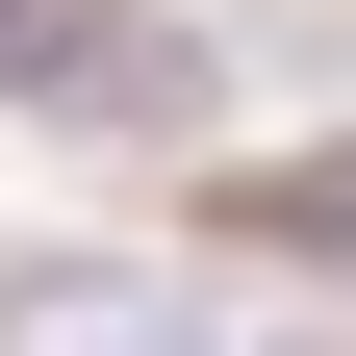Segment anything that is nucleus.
Segmentation results:
<instances>
[{
    "label": "nucleus",
    "mask_w": 356,
    "mask_h": 356,
    "mask_svg": "<svg viewBox=\"0 0 356 356\" xmlns=\"http://www.w3.org/2000/svg\"><path fill=\"white\" fill-rule=\"evenodd\" d=\"M0 76H26V127H76V153H178V127H204V51L127 26V0H26Z\"/></svg>",
    "instance_id": "obj_1"
},
{
    "label": "nucleus",
    "mask_w": 356,
    "mask_h": 356,
    "mask_svg": "<svg viewBox=\"0 0 356 356\" xmlns=\"http://www.w3.org/2000/svg\"><path fill=\"white\" fill-rule=\"evenodd\" d=\"M0 356H229V331L153 254H51V280H0Z\"/></svg>",
    "instance_id": "obj_2"
},
{
    "label": "nucleus",
    "mask_w": 356,
    "mask_h": 356,
    "mask_svg": "<svg viewBox=\"0 0 356 356\" xmlns=\"http://www.w3.org/2000/svg\"><path fill=\"white\" fill-rule=\"evenodd\" d=\"M229 51H254V76H305V102H356V0H229Z\"/></svg>",
    "instance_id": "obj_3"
}]
</instances>
